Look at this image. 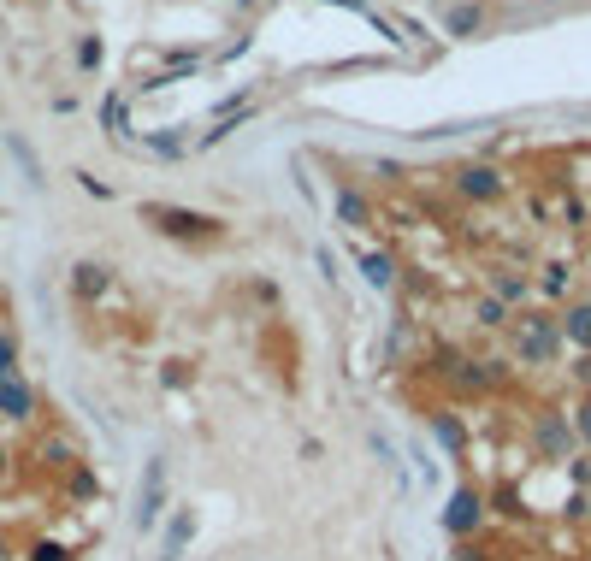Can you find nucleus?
Segmentation results:
<instances>
[{
	"mask_svg": "<svg viewBox=\"0 0 591 561\" xmlns=\"http://www.w3.org/2000/svg\"><path fill=\"white\" fill-rule=\"evenodd\" d=\"M361 272H367V284H373V290H391V278H396L391 254H361Z\"/></svg>",
	"mask_w": 591,
	"mask_h": 561,
	"instance_id": "nucleus-13",
	"label": "nucleus"
},
{
	"mask_svg": "<svg viewBox=\"0 0 591 561\" xmlns=\"http://www.w3.org/2000/svg\"><path fill=\"white\" fill-rule=\"evenodd\" d=\"M190 538H196V508H178V514H172V526H166V544H160V556L178 561L184 550H190Z\"/></svg>",
	"mask_w": 591,
	"mask_h": 561,
	"instance_id": "nucleus-7",
	"label": "nucleus"
},
{
	"mask_svg": "<svg viewBox=\"0 0 591 561\" xmlns=\"http://www.w3.org/2000/svg\"><path fill=\"white\" fill-rule=\"evenodd\" d=\"M456 561H485V550H479V544H461V550H456Z\"/></svg>",
	"mask_w": 591,
	"mask_h": 561,
	"instance_id": "nucleus-25",
	"label": "nucleus"
},
{
	"mask_svg": "<svg viewBox=\"0 0 591 561\" xmlns=\"http://www.w3.org/2000/svg\"><path fill=\"white\" fill-rule=\"evenodd\" d=\"M562 337H574L580 349H591V302L568 308V319H562Z\"/></svg>",
	"mask_w": 591,
	"mask_h": 561,
	"instance_id": "nucleus-12",
	"label": "nucleus"
},
{
	"mask_svg": "<svg viewBox=\"0 0 591 561\" xmlns=\"http://www.w3.org/2000/svg\"><path fill=\"white\" fill-rule=\"evenodd\" d=\"M526 284L521 278H497V296H503V308H509V302H515V296H521Z\"/></svg>",
	"mask_w": 591,
	"mask_h": 561,
	"instance_id": "nucleus-23",
	"label": "nucleus"
},
{
	"mask_svg": "<svg viewBox=\"0 0 591 561\" xmlns=\"http://www.w3.org/2000/svg\"><path fill=\"white\" fill-rule=\"evenodd\" d=\"M337 213H343V225H349V231H367V225H373V207H367V195H355V189H343V195H337Z\"/></svg>",
	"mask_w": 591,
	"mask_h": 561,
	"instance_id": "nucleus-10",
	"label": "nucleus"
},
{
	"mask_svg": "<svg viewBox=\"0 0 591 561\" xmlns=\"http://www.w3.org/2000/svg\"><path fill=\"white\" fill-rule=\"evenodd\" d=\"M0 473H6V449H0Z\"/></svg>",
	"mask_w": 591,
	"mask_h": 561,
	"instance_id": "nucleus-26",
	"label": "nucleus"
},
{
	"mask_svg": "<svg viewBox=\"0 0 591 561\" xmlns=\"http://www.w3.org/2000/svg\"><path fill=\"white\" fill-rule=\"evenodd\" d=\"M556 349H562V325H556L550 313H532V319L521 325V361L538 367V361H550Z\"/></svg>",
	"mask_w": 591,
	"mask_h": 561,
	"instance_id": "nucleus-4",
	"label": "nucleus"
},
{
	"mask_svg": "<svg viewBox=\"0 0 591 561\" xmlns=\"http://www.w3.org/2000/svg\"><path fill=\"white\" fill-rule=\"evenodd\" d=\"M479 526H485V497H479L473 485H456V491H450V502H444V532H450L456 544H467Z\"/></svg>",
	"mask_w": 591,
	"mask_h": 561,
	"instance_id": "nucleus-1",
	"label": "nucleus"
},
{
	"mask_svg": "<svg viewBox=\"0 0 591 561\" xmlns=\"http://www.w3.org/2000/svg\"><path fill=\"white\" fill-rule=\"evenodd\" d=\"M456 189L467 201H497V195L509 189V178H503L497 166H467V172H456Z\"/></svg>",
	"mask_w": 591,
	"mask_h": 561,
	"instance_id": "nucleus-5",
	"label": "nucleus"
},
{
	"mask_svg": "<svg viewBox=\"0 0 591 561\" xmlns=\"http://www.w3.org/2000/svg\"><path fill=\"white\" fill-rule=\"evenodd\" d=\"M538 290H544V296H562V290H568V266H544Z\"/></svg>",
	"mask_w": 591,
	"mask_h": 561,
	"instance_id": "nucleus-18",
	"label": "nucleus"
},
{
	"mask_svg": "<svg viewBox=\"0 0 591 561\" xmlns=\"http://www.w3.org/2000/svg\"><path fill=\"white\" fill-rule=\"evenodd\" d=\"M538 449H544V455H568V449H574V426L544 420V426H538Z\"/></svg>",
	"mask_w": 591,
	"mask_h": 561,
	"instance_id": "nucleus-11",
	"label": "nucleus"
},
{
	"mask_svg": "<svg viewBox=\"0 0 591 561\" xmlns=\"http://www.w3.org/2000/svg\"><path fill=\"white\" fill-rule=\"evenodd\" d=\"M6 154H12V160L24 166V178H30V189H42V160H36V148H30V142H24L18 130H6Z\"/></svg>",
	"mask_w": 591,
	"mask_h": 561,
	"instance_id": "nucleus-9",
	"label": "nucleus"
},
{
	"mask_svg": "<svg viewBox=\"0 0 591 561\" xmlns=\"http://www.w3.org/2000/svg\"><path fill=\"white\" fill-rule=\"evenodd\" d=\"M574 437L591 449V402H580V414H574Z\"/></svg>",
	"mask_w": 591,
	"mask_h": 561,
	"instance_id": "nucleus-21",
	"label": "nucleus"
},
{
	"mask_svg": "<svg viewBox=\"0 0 591 561\" xmlns=\"http://www.w3.org/2000/svg\"><path fill=\"white\" fill-rule=\"evenodd\" d=\"M166 514V455H154L148 467H142V491H136V532H148L154 520Z\"/></svg>",
	"mask_w": 591,
	"mask_h": 561,
	"instance_id": "nucleus-3",
	"label": "nucleus"
},
{
	"mask_svg": "<svg viewBox=\"0 0 591 561\" xmlns=\"http://www.w3.org/2000/svg\"><path fill=\"white\" fill-rule=\"evenodd\" d=\"M503 319H509L503 302H479V325H503Z\"/></svg>",
	"mask_w": 591,
	"mask_h": 561,
	"instance_id": "nucleus-22",
	"label": "nucleus"
},
{
	"mask_svg": "<svg viewBox=\"0 0 591 561\" xmlns=\"http://www.w3.org/2000/svg\"><path fill=\"white\" fill-rule=\"evenodd\" d=\"M6 378H18V337L12 331H0V384Z\"/></svg>",
	"mask_w": 591,
	"mask_h": 561,
	"instance_id": "nucleus-15",
	"label": "nucleus"
},
{
	"mask_svg": "<svg viewBox=\"0 0 591 561\" xmlns=\"http://www.w3.org/2000/svg\"><path fill=\"white\" fill-rule=\"evenodd\" d=\"M479 18H485L479 6H456V12L444 18V30H450V36H467V30H479Z\"/></svg>",
	"mask_w": 591,
	"mask_h": 561,
	"instance_id": "nucleus-14",
	"label": "nucleus"
},
{
	"mask_svg": "<svg viewBox=\"0 0 591 561\" xmlns=\"http://www.w3.org/2000/svg\"><path fill=\"white\" fill-rule=\"evenodd\" d=\"M331 6H343V12H361V18H373V6H367V0H331Z\"/></svg>",
	"mask_w": 591,
	"mask_h": 561,
	"instance_id": "nucleus-24",
	"label": "nucleus"
},
{
	"mask_svg": "<svg viewBox=\"0 0 591 561\" xmlns=\"http://www.w3.org/2000/svg\"><path fill=\"white\" fill-rule=\"evenodd\" d=\"M438 443H444L450 455H461V443H467V432H461V420H450V414H438Z\"/></svg>",
	"mask_w": 591,
	"mask_h": 561,
	"instance_id": "nucleus-16",
	"label": "nucleus"
},
{
	"mask_svg": "<svg viewBox=\"0 0 591 561\" xmlns=\"http://www.w3.org/2000/svg\"><path fill=\"white\" fill-rule=\"evenodd\" d=\"M30 561H77L66 544H54V538H42V544H30Z\"/></svg>",
	"mask_w": 591,
	"mask_h": 561,
	"instance_id": "nucleus-17",
	"label": "nucleus"
},
{
	"mask_svg": "<svg viewBox=\"0 0 591 561\" xmlns=\"http://www.w3.org/2000/svg\"><path fill=\"white\" fill-rule=\"evenodd\" d=\"M77 65H83V71H95V65H101V42H95V36H83V42H77Z\"/></svg>",
	"mask_w": 591,
	"mask_h": 561,
	"instance_id": "nucleus-19",
	"label": "nucleus"
},
{
	"mask_svg": "<svg viewBox=\"0 0 591 561\" xmlns=\"http://www.w3.org/2000/svg\"><path fill=\"white\" fill-rule=\"evenodd\" d=\"M71 290H77V296H89V302H95V296H107V266L77 260V266H71Z\"/></svg>",
	"mask_w": 591,
	"mask_h": 561,
	"instance_id": "nucleus-8",
	"label": "nucleus"
},
{
	"mask_svg": "<svg viewBox=\"0 0 591 561\" xmlns=\"http://www.w3.org/2000/svg\"><path fill=\"white\" fill-rule=\"evenodd\" d=\"M142 213H148L154 231H166V237H219V231H225L213 213H190V207H142Z\"/></svg>",
	"mask_w": 591,
	"mask_h": 561,
	"instance_id": "nucleus-2",
	"label": "nucleus"
},
{
	"mask_svg": "<svg viewBox=\"0 0 591 561\" xmlns=\"http://www.w3.org/2000/svg\"><path fill=\"white\" fill-rule=\"evenodd\" d=\"M30 414H36V390H30L24 378H6V384H0V420L24 426Z\"/></svg>",
	"mask_w": 591,
	"mask_h": 561,
	"instance_id": "nucleus-6",
	"label": "nucleus"
},
{
	"mask_svg": "<svg viewBox=\"0 0 591 561\" xmlns=\"http://www.w3.org/2000/svg\"><path fill=\"white\" fill-rule=\"evenodd\" d=\"M148 148H154V154H166V160H178V154H184V142H178V136H148Z\"/></svg>",
	"mask_w": 591,
	"mask_h": 561,
	"instance_id": "nucleus-20",
	"label": "nucleus"
}]
</instances>
